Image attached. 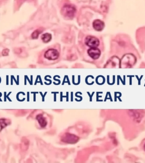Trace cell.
<instances>
[{"label":"cell","instance_id":"1","mask_svg":"<svg viewBox=\"0 0 145 163\" xmlns=\"http://www.w3.org/2000/svg\"><path fill=\"white\" fill-rule=\"evenodd\" d=\"M76 13V8L72 5H65L61 8V14L65 18H72Z\"/></svg>","mask_w":145,"mask_h":163},{"label":"cell","instance_id":"2","mask_svg":"<svg viewBox=\"0 0 145 163\" xmlns=\"http://www.w3.org/2000/svg\"><path fill=\"white\" fill-rule=\"evenodd\" d=\"M61 140L62 142L68 144H75L79 140V138L75 134L66 133L61 137Z\"/></svg>","mask_w":145,"mask_h":163},{"label":"cell","instance_id":"3","mask_svg":"<svg viewBox=\"0 0 145 163\" xmlns=\"http://www.w3.org/2000/svg\"><path fill=\"white\" fill-rule=\"evenodd\" d=\"M136 61L135 56L132 54H127L124 56L121 61L122 66L125 67H130Z\"/></svg>","mask_w":145,"mask_h":163},{"label":"cell","instance_id":"4","mask_svg":"<svg viewBox=\"0 0 145 163\" xmlns=\"http://www.w3.org/2000/svg\"><path fill=\"white\" fill-rule=\"evenodd\" d=\"M59 52L55 49H49L47 50L44 53V57L51 61L56 60L57 59H59Z\"/></svg>","mask_w":145,"mask_h":163},{"label":"cell","instance_id":"5","mask_svg":"<svg viewBox=\"0 0 145 163\" xmlns=\"http://www.w3.org/2000/svg\"><path fill=\"white\" fill-rule=\"evenodd\" d=\"M86 45L90 48L98 47L100 44L98 39L93 36H87L85 39Z\"/></svg>","mask_w":145,"mask_h":163},{"label":"cell","instance_id":"6","mask_svg":"<svg viewBox=\"0 0 145 163\" xmlns=\"http://www.w3.org/2000/svg\"><path fill=\"white\" fill-rule=\"evenodd\" d=\"M87 53L91 59H97L100 56L101 51L97 47L90 48V49L87 50Z\"/></svg>","mask_w":145,"mask_h":163},{"label":"cell","instance_id":"7","mask_svg":"<svg viewBox=\"0 0 145 163\" xmlns=\"http://www.w3.org/2000/svg\"><path fill=\"white\" fill-rule=\"evenodd\" d=\"M93 25L94 29L97 31H102L104 28V23L100 19H96L93 22Z\"/></svg>","mask_w":145,"mask_h":163},{"label":"cell","instance_id":"8","mask_svg":"<svg viewBox=\"0 0 145 163\" xmlns=\"http://www.w3.org/2000/svg\"><path fill=\"white\" fill-rule=\"evenodd\" d=\"M36 120L42 127H45L47 125V121L46 118L42 114H39L36 116Z\"/></svg>","mask_w":145,"mask_h":163},{"label":"cell","instance_id":"9","mask_svg":"<svg viewBox=\"0 0 145 163\" xmlns=\"http://www.w3.org/2000/svg\"><path fill=\"white\" fill-rule=\"evenodd\" d=\"M30 142L29 140L26 137H23L22 139L21 143V148L22 151H25L27 150L29 147Z\"/></svg>","mask_w":145,"mask_h":163},{"label":"cell","instance_id":"10","mask_svg":"<svg viewBox=\"0 0 145 163\" xmlns=\"http://www.w3.org/2000/svg\"><path fill=\"white\" fill-rule=\"evenodd\" d=\"M11 121L7 118H1L0 119V131L5 128L6 126L10 125Z\"/></svg>","mask_w":145,"mask_h":163},{"label":"cell","instance_id":"11","mask_svg":"<svg viewBox=\"0 0 145 163\" xmlns=\"http://www.w3.org/2000/svg\"><path fill=\"white\" fill-rule=\"evenodd\" d=\"M41 39L44 42H49L52 40V35L49 33H46L42 35Z\"/></svg>","mask_w":145,"mask_h":163},{"label":"cell","instance_id":"12","mask_svg":"<svg viewBox=\"0 0 145 163\" xmlns=\"http://www.w3.org/2000/svg\"><path fill=\"white\" fill-rule=\"evenodd\" d=\"M40 34V31L37 29V30H35L33 33L31 35V38H32L33 39H38L39 37V35Z\"/></svg>","mask_w":145,"mask_h":163},{"label":"cell","instance_id":"13","mask_svg":"<svg viewBox=\"0 0 145 163\" xmlns=\"http://www.w3.org/2000/svg\"><path fill=\"white\" fill-rule=\"evenodd\" d=\"M9 50L8 49H4L2 52V54L4 56H6L9 54Z\"/></svg>","mask_w":145,"mask_h":163},{"label":"cell","instance_id":"14","mask_svg":"<svg viewBox=\"0 0 145 163\" xmlns=\"http://www.w3.org/2000/svg\"><path fill=\"white\" fill-rule=\"evenodd\" d=\"M143 148H144V150L145 151V145H144V146H143Z\"/></svg>","mask_w":145,"mask_h":163}]
</instances>
